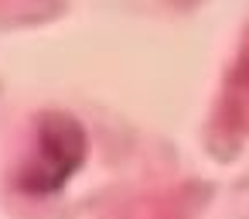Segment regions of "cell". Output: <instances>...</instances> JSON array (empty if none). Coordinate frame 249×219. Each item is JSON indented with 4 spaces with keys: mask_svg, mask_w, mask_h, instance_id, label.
Listing matches in <instances>:
<instances>
[{
    "mask_svg": "<svg viewBox=\"0 0 249 219\" xmlns=\"http://www.w3.org/2000/svg\"><path fill=\"white\" fill-rule=\"evenodd\" d=\"M229 96H232V110H225L229 123L235 130H249V45H246V52L239 59V69H235Z\"/></svg>",
    "mask_w": 249,
    "mask_h": 219,
    "instance_id": "cell-1",
    "label": "cell"
}]
</instances>
